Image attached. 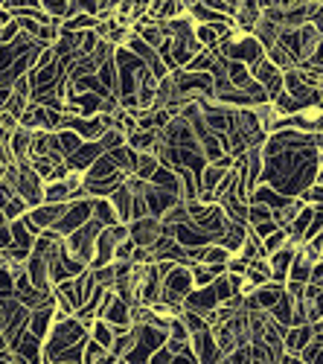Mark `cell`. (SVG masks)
Wrapping results in <instances>:
<instances>
[{"instance_id":"9c48e42d","label":"cell","mask_w":323,"mask_h":364,"mask_svg":"<svg viewBox=\"0 0 323 364\" xmlns=\"http://www.w3.org/2000/svg\"><path fill=\"white\" fill-rule=\"evenodd\" d=\"M4 111H6V114H12V117H21V114L26 111V97H23V94H18V90H12L9 100H6V105H4Z\"/></svg>"},{"instance_id":"52a82bcc","label":"cell","mask_w":323,"mask_h":364,"mask_svg":"<svg viewBox=\"0 0 323 364\" xmlns=\"http://www.w3.org/2000/svg\"><path fill=\"white\" fill-rule=\"evenodd\" d=\"M224 73H227V85H230V87H239V90H245L248 82L253 79L251 70H248V65H242V62H227Z\"/></svg>"},{"instance_id":"8992f818","label":"cell","mask_w":323,"mask_h":364,"mask_svg":"<svg viewBox=\"0 0 323 364\" xmlns=\"http://www.w3.org/2000/svg\"><path fill=\"white\" fill-rule=\"evenodd\" d=\"M73 198V190L65 178H58V181H47V187H44V201L47 204H65Z\"/></svg>"},{"instance_id":"3957f363","label":"cell","mask_w":323,"mask_h":364,"mask_svg":"<svg viewBox=\"0 0 323 364\" xmlns=\"http://www.w3.org/2000/svg\"><path fill=\"white\" fill-rule=\"evenodd\" d=\"M190 347L195 353V361H201V364H213V361L221 358V350H219V344L213 338L210 326H204L198 332H190Z\"/></svg>"},{"instance_id":"30bf717a","label":"cell","mask_w":323,"mask_h":364,"mask_svg":"<svg viewBox=\"0 0 323 364\" xmlns=\"http://www.w3.org/2000/svg\"><path fill=\"white\" fill-rule=\"evenodd\" d=\"M0 265H4V257H0Z\"/></svg>"},{"instance_id":"5b68a950","label":"cell","mask_w":323,"mask_h":364,"mask_svg":"<svg viewBox=\"0 0 323 364\" xmlns=\"http://www.w3.org/2000/svg\"><path fill=\"white\" fill-rule=\"evenodd\" d=\"M9 228H12V245H15V248H21V251H33V245H35V233L29 230L26 216L12 219V222H9Z\"/></svg>"},{"instance_id":"277c9868","label":"cell","mask_w":323,"mask_h":364,"mask_svg":"<svg viewBox=\"0 0 323 364\" xmlns=\"http://www.w3.org/2000/svg\"><path fill=\"white\" fill-rule=\"evenodd\" d=\"M143 198H146V207H149V216H158V219L166 213L172 204H178V201H181L175 193H169V190H163V187H155V184H149V181H146Z\"/></svg>"},{"instance_id":"7a4b0ae2","label":"cell","mask_w":323,"mask_h":364,"mask_svg":"<svg viewBox=\"0 0 323 364\" xmlns=\"http://www.w3.org/2000/svg\"><path fill=\"white\" fill-rule=\"evenodd\" d=\"M128 225V239L140 248H149L155 245V239L163 233V222L158 216H143V219H131Z\"/></svg>"},{"instance_id":"ba28073f","label":"cell","mask_w":323,"mask_h":364,"mask_svg":"<svg viewBox=\"0 0 323 364\" xmlns=\"http://www.w3.org/2000/svg\"><path fill=\"white\" fill-rule=\"evenodd\" d=\"M102 228H108V225H116L120 219H116V210H114V204L108 201V198H94V213H91Z\"/></svg>"},{"instance_id":"6da1fadb","label":"cell","mask_w":323,"mask_h":364,"mask_svg":"<svg viewBox=\"0 0 323 364\" xmlns=\"http://www.w3.org/2000/svg\"><path fill=\"white\" fill-rule=\"evenodd\" d=\"M41 344L44 341L35 336V332H29L26 326L18 329L15 336L6 341L9 353L15 355V361H41Z\"/></svg>"}]
</instances>
